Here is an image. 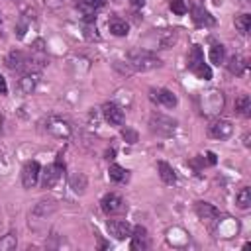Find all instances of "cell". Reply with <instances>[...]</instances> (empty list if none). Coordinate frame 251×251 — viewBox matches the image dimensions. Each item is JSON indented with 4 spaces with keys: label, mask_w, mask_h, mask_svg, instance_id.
Wrapping results in <instances>:
<instances>
[{
    "label": "cell",
    "mask_w": 251,
    "mask_h": 251,
    "mask_svg": "<svg viewBox=\"0 0 251 251\" xmlns=\"http://www.w3.org/2000/svg\"><path fill=\"white\" fill-rule=\"evenodd\" d=\"M41 175H43V178H41L43 188H53V186L61 180V176H63V165H61V161L49 165Z\"/></svg>",
    "instance_id": "cell-5"
},
{
    "label": "cell",
    "mask_w": 251,
    "mask_h": 251,
    "mask_svg": "<svg viewBox=\"0 0 251 251\" xmlns=\"http://www.w3.org/2000/svg\"><path fill=\"white\" fill-rule=\"evenodd\" d=\"M131 249L133 251H145L149 249V235L143 226H135L131 229Z\"/></svg>",
    "instance_id": "cell-9"
},
{
    "label": "cell",
    "mask_w": 251,
    "mask_h": 251,
    "mask_svg": "<svg viewBox=\"0 0 251 251\" xmlns=\"http://www.w3.org/2000/svg\"><path fill=\"white\" fill-rule=\"evenodd\" d=\"M114 153H116L114 149H108V151H106V159H114Z\"/></svg>",
    "instance_id": "cell-35"
},
{
    "label": "cell",
    "mask_w": 251,
    "mask_h": 251,
    "mask_svg": "<svg viewBox=\"0 0 251 251\" xmlns=\"http://www.w3.org/2000/svg\"><path fill=\"white\" fill-rule=\"evenodd\" d=\"M206 157H208V163H210V165H216V153L208 151V153H206Z\"/></svg>",
    "instance_id": "cell-33"
},
{
    "label": "cell",
    "mask_w": 251,
    "mask_h": 251,
    "mask_svg": "<svg viewBox=\"0 0 251 251\" xmlns=\"http://www.w3.org/2000/svg\"><path fill=\"white\" fill-rule=\"evenodd\" d=\"M192 18H194V22H196L198 25H214V24H216L214 16H212L210 12H206L204 8H198V6L192 8Z\"/></svg>",
    "instance_id": "cell-15"
},
{
    "label": "cell",
    "mask_w": 251,
    "mask_h": 251,
    "mask_svg": "<svg viewBox=\"0 0 251 251\" xmlns=\"http://www.w3.org/2000/svg\"><path fill=\"white\" fill-rule=\"evenodd\" d=\"M169 8L176 14V16H182V14H186V6H184V2L182 0H171V4H169Z\"/></svg>",
    "instance_id": "cell-30"
},
{
    "label": "cell",
    "mask_w": 251,
    "mask_h": 251,
    "mask_svg": "<svg viewBox=\"0 0 251 251\" xmlns=\"http://www.w3.org/2000/svg\"><path fill=\"white\" fill-rule=\"evenodd\" d=\"M149 129L157 135H163V137H169L176 131V120L169 118V116H163V114H151L149 118Z\"/></svg>",
    "instance_id": "cell-2"
},
{
    "label": "cell",
    "mask_w": 251,
    "mask_h": 251,
    "mask_svg": "<svg viewBox=\"0 0 251 251\" xmlns=\"http://www.w3.org/2000/svg\"><path fill=\"white\" fill-rule=\"evenodd\" d=\"M157 169H159V175H161V178H163L165 184H175L176 182V173H175V169L169 163L159 161L157 163Z\"/></svg>",
    "instance_id": "cell-16"
},
{
    "label": "cell",
    "mask_w": 251,
    "mask_h": 251,
    "mask_svg": "<svg viewBox=\"0 0 251 251\" xmlns=\"http://www.w3.org/2000/svg\"><path fill=\"white\" fill-rule=\"evenodd\" d=\"M100 206H102V212H104L106 216H116V214H122V212L126 210V202L122 200V196H118V194H114V192L106 194V196L102 198Z\"/></svg>",
    "instance_id": "cell-3"
},
{
    "label": "cell",
    "mask_w": 251,
    "mask_h": 251,
    "mask_svg": "<svg viewBox=\"0 0 251 251\" xmlns=\"http://www.w3.org/2000/svg\"><path fill=\"white\" fill-rule=\"evenodd\" d=\"M108 176L114 180V182H126L129 178V171L120 167V165H110L108 169Z\"/></svg>",
    "instance_id": "cell-22"
},
{
    "label": "cell",
    "mask_w": 251,
    "mask_h": 251,
    "mask_svg": "<svg viewBox=\"0 0 251 251\" xmlns=\"http://www.w3.org/2000/svg\"><path fill=\"white\" fill-rule=\"evenodd\" d=\"M47 129H49L51 133L59 135V137H63V135L67 137V135L71 133V127H69V126H67L63 120H57V118H55V120H49V126H47Z\"/></svg>",
    "instance_id": "cell-21"
},
{
    "label": "cell",
    "mask_w": 251,
    "mask_h": 251,
    "mask_svg": "<svg viewBox=\"0 0 251 251\" xmlns=\"http://www.w3.org/2000/svg\"><path fill=\"white\" fill-rule=\"evenodd\" d=\"M102 114L110 126H122L124 124V110L120 106H116L114 102H106L102 106Z\"/></svg>",
    "instance_id": "cell-7"
},
{
    "label": "cell",
    "mask_w": 251,
    "mask_h": 251,
    "mask_svg": "<svg viewBox=\"0 0 251 251\" xmlns=\"http://www.w3.org/2000/svg\"><path fill=\"white\" fill-rule=\"evenodd\" d=\"M69 186H71L76 194H82V192L86 190V186H88V178H86V175H84V173H75V175H71V178H69Z\"/></svg>",
    "instance_id": "cell-17"
},
{
    "label": "cell",
    "mask_w": 251,
    "mask_h": 251,
    "mask_svg": "<svg viewBox=\"0 0 251 251\" xmlns=\"http://www.w3.org/2000/svg\"><path fill=\"white\" fill-rule=\"evenodd\" d=\"M149 98L153 102H157V104H163L165 108H175L176 106V96L171 90H167V88H157V90L153 88L151 94H149Z\"/></svg>",
    "instance_id": "cell-10"
},
{
    "label": "cell",
    "mask_w": 251,
    "mask_h": 251,
    "mask_svg": "<svg viewBox=\"0 0 251 251\" xmlns=\"http://www.w3.org/2000/svg\"><path fill=\"white\" fill-rule=\"evenodd\" d=\"M131 229L133 227L126 220H110L108 222V231L116 239H127V237H131Z\"/></svg>",
    "instance_id": "cell-8"
},
{
    "label": "cell",
    "mask_w": 251,
    "mask_h": 251,
    "mask_svg": "<svg viewBox=\"0 0 251 251\" xmlns=\"http://www.w3.org/2000/svg\"><path fill=\"white\" fill-rule=\"evenodd\" d=\"M194 210H196V216H198L200 220H204V222L216 220V218L220 216L218 208H216V206H212V204H208V202H196Z\"/></svg>",
    "instance_id": "cell-13"
},
{
    "label": "cell",
    "mask_w": 251,
    "mask_h": 251,
    "mask_svg": "<svg viewBox=\"0 0 251 251\" xmlns=\"http://www.w3.org/2000/svg\"><path fill=\"white\" fill-rule=\"evenodd\" d=\"M0 24H2V14H0Z\"/></svg>",
    "instance_id": "cell-36"
},
{
    "label": "cell",
    "mask_w": 251,
    "mask_h": 251,
    "mask_svg": "<svg viewBox=\"0 0 251 251\" xmlns=\"http://www.w3.org/2000/svg\"><path fill=\"white\" fill-rule=\"evenodd\" d=\"M122 135H124V139H126L127 143H137V133H135L133 129H129V127H126V129L122 131Z\"/></svg>",
    "instance_id": "cell-31"
},
{
    "label": "cell",
    "mask_w": 251,
    "mask_h": 251,
    "mask_svg": "<svg viewBox=\"0 0 251 251\" xmlns=\"http://www.w3.org/2000/svg\"><path fill=\"white\" fill-rule=\"evenodd\" d=\"M235 27L239 29V33H247L251 27V16L249 14H239L235 16Z\"/></svg>",
    "instance_id": "cell-26"
},
{
    "label": "cell",
    "mask_w": 251,
    "mask_h": 251,
    "mask_svg": "<svg viewBox=\"0 0 251 251\" xmlns=\"http://www.w3.org/2000/svg\"><path fill=\"white\" fill-rule=\"evenodd\" d=\"M192 73H194L198 78H202V80H210V78H212V69H210L206 63H202L200 67H196Z\"/></svg>",
    "instance_id": "cell-29"
},
{
    "label": "cell",
    "mask_w": 251,
    "mask_h": 251,
    "mask_svg": "<svg viewBox=\"0 0 251 251\" xmlns=\"http://www.w3.org/2000/svg\"><path fill=\"white\" fill-rule=\"evenodd\" d=\"M37 82H39V73H35V71H27V73L20 78L18 86H20V90H22L24 94H31V92L35 90Z\"/></svg>",
    "instance_id": "cell-12"
},
{
    "label": "cell",
    "mask_w": 251,
    "mask_h": 251,
    "mask_svg": "<svg viewBox=\"0 0 251 251\" xmlns=\"http://www.w3.org/2000/svg\"><path fill=\"white\" fill-rule=\"evenodd\" d=\"M39 175H41V169H39V163L37 161H27L22 169V184L24 188H33L39 180Z\"/></svg>",
    "instance_id": "cell-4"
},
{
    "label": "cell",
    "mask_w": 251,
    "mask_h": 251,
    "mask_svg": "<svg viewBox=\"0 0 251 251\" xmlns=\"http://www.w3.org/2000/svg\"><path fill=\"white\" fill-rule=\"evenodd\" d=\"M14 247H16V235L14 233H8V235L0 237V251H10Z\"/></svg>",
    "instance_id": "cell-28"
},
{
    "label": "cell",
    "mask_w": 251,
    "mask_h": 251,
    "mask_svg": "<svg viewBox=\"0 0 251 251\" xmlns=\"http://www.w3.org/2000/svg\"><path fill=\"white\" fill-rule=\"evenodd\" d=\"M53 208H55V206H53V202H51V200H49V202H47V200H41V202L33 208V214H35V216L45 218L49 212H53Z\"/></svg>",
    "instance_id": "cell-27"
},
{
    "label": "cell",
    "mask_w": 251,
    "mask_h": 251,
    "mask_svg": "<svg viewBox=\"0 0 251 251\" xmlns=\"http://www.w3.org/2000/svg\"><path fill=\"white\" fill-rule=\"evenodd\" d=\"M8 92V84H6V78L0 75V94H6Z\"/></svg>",
    "instance_id": "cell-32"
},
{
    "label": "cell",
    "mask_w": 251,
    "mask_h": 251,
    "mask_svg": "<svg viewBox=\"0 0 251 251\" xmlns=\"http://www.w3.org/2000/svg\"><path fill=\"white\" fill-rule=\"evenodd\" d=\"M108 29H110V33H114V35H118V37H124V35H127L129 25H127L126 20L114 16V18H110V22H108Z\"/></svg>",
    "instance_id": "cell-14"
},
{
    "label": "cell",
    "mask_w": 251,
    "mask_h": 251,
    "mask_svg": "<svg viewBox=\"0 0 251 251\" xmlns=\"http://www.w3.org/2000/svg\"><path fill=\"white\" fill-rule=\"evenodd\" d=\"M129 2H131L133 8H141V6L145 4V0H129Z\"/></svg>",
    "instance_id": "cell-34"
},
{
    "label": "cell",
    "mask_w": 251,
    "mask_h": 251,
    "mask_svg": "<svg viewBox=\"0 0 251 251\" xmlns=\"http://www.w3.org/2000/svg\"><path fill=\"white\" fill-rule=\"evenodd\" d=\"M127 61L133 71H151V69H157L163 65L157 55H153L151 51L141 49V47L127 51Z\"/></svg>",
    "instance_id": "cell-1"
},
{
    "label": "cell",
    "mask_w": 251,
    "mask_h": 251,
    "mask_svg": "<svg viewBox=\"0 0 251 251\" xmlns=\"http://www.w3.org/2000/svg\"><path fill=\"white\" fill-rule=\"evenodd\" d=\"M235 112L239 116H245V118L251 114V98H249V94H239L237 96V100H235Z\"/></svg>",
    "instance_id": "cell-20"
},
{
    "label": "cell",
    "mask_w": 251,
    "mask_h": 251,
    "mask_svg": "<svg viewBox=\"0 0 251 251\" xmlns=\"http://www.w3.org/2000/svg\"><path fill=\"white\" fill-rule=\"evenodd\" d=\"M231 133H233V126L227 120H218L210 126V135L216 139H227Z\"/></svg>",
    "instance_id": "cell-11"
},
{
    "label": "cell",
    "mask_w": 251,
    "mask_h": 251,
    "mask_svg": "<svg viewBox=\"0 0 251 251\" xmlns=\"http://www.w3.org/2000/svg\"><path fill=\"white\" fill-rule=\"evenodd\" d=\"M235 204H237L241 210H247V208L251 206V188H249V186H243V188L237 192Z\"/></svg>",
    "instance_id": "cell-25"
},
{
    "label": "cell",
    "mask_w": 251,
    "mask_h": 251,
    "mask_svg": "<svg viewBox=\"0 0 251 251\" xmlns=\"http://www.w3.org/2000/svg\"><path fill=\"white\" fill-rule=\"evenodd\" d=\"M6 67H8L10 71H24V69H25V73L31 71V69H29V59H27L22 51H18V49H14V51L8 53V57H6Z\"/></svg>",
    "instance_id": "cell-6"
},
{
    "label": "cell",
    "mask_w": 251,
    "mask_h": 251,
    "mask_svg": "<svg viewBox=\"0 0 251 251\" xmlns=\"http://www.w3.org/2000/svg\"><path fill=\"white\" fill-rule=\"evenodd\" d=\"M224 59H226V47H224L222 43H214V45L210 47V61H212L214 65H222Z\"/></svg>",
    "instance_id": "cell-24"
},
{
    "label": "cell",
    "mask_w": 251,
    "mask_h": 251,
    "mask_svg": "<svg viewBox=\"0 0 251 251\" xmlns=\"http://www.w3.org/2000/svg\"><path fill=\"white\" fill-rule=\"evenodd\" d=\"M104 4H106V0H78V2H76V8H78L82 14H94V12L100 10Z\"/></svg>",
    "instance_id": "cell-18"
},
{
    "label": "cell",
    "mask_w": 251,
    "mask_h": 251,
    "mask_svg": "<svg viewBox=\"0 0 251 251\" xmlns=\"http://www.w3.org/2000/svg\"><path fill=\"white\" fill-rule=\"evenodd\" d=\"M227 69H229V73H231V75H243V71L247 69V63H245V59H243V57L233 55V57L229 59V63H227Z\"/></svg>",
    "instance_id": "cell-23"
},
{
    "label": "cell",
    "mask_w": 251,
    "mask_h": 251,
    "mask_svg": "<svg viewBox=\"0 0 251 251\" xmlns=\"http://www.w3.org/2000/svg\"><path fill=\"white\" fill-rule=\"evenodd\" d=\"M204 63V53L200 49V45H192L190 53H188V69L194 71L196 67H200Z\"/></svg>",
    "instance_id": "cell-19"
}]
</instances>
